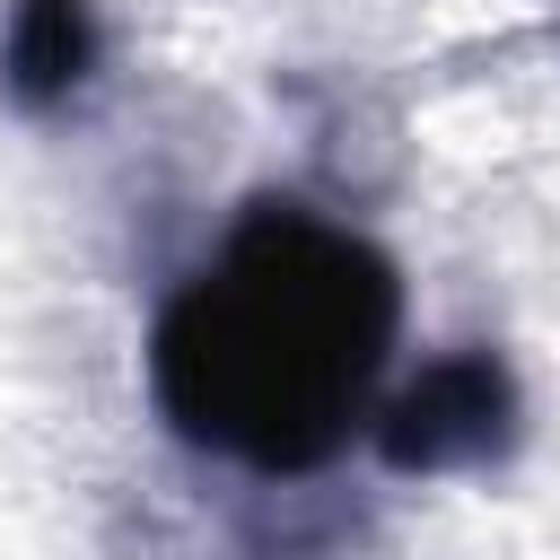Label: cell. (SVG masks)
<instances>
[{
    "label": "cell",
    "mask_w": 560,
    "mask_h": 560,
    "mask_svg": "<svg viewBox=\"0 0 560 560\" xmlns=\"http://www.w3.org/2000/svg\"><path fill=\"white\" fill-rule=\"evenodd\" d=\"M105 79V9L96 0H9L0 9V105L26 122H61Z\"/></svg>",
    "instance_id": "obj_3"
},
{
    "label": "cell",
    "mask_w": 560,
    "mask_h": 560,
    "mask_svg": "<svg viewBox=\"0 0 560 560\" xmlns=\"http://www.w3.org/2000/svg\"><path fill=\"white\" fill-rule=\"evenodd\" d=\"M516 446H525V385H516L508 350H490V341L420 359V376H402L368 420V455L394 481L499 472Z\"/></svg>",
    "instance_id": "obj_2"
},
{
    "label": "cell",
    "mask_w": 560,
    "mask_h": 560,
    "mask_svg": "<svg viewBox=\"0 0 560 560\" xmlns=\"http://www.w3.org/2000/svg\"><path fill=\"white\" fill-rule=\"evenodd\" d=\"M394 350L402 262L298 192H254L158 298L140 385L184 455L254 481H306L368 438Z\"/></svg>",
    "instance_id": "obj_1"
}]
</instances>
